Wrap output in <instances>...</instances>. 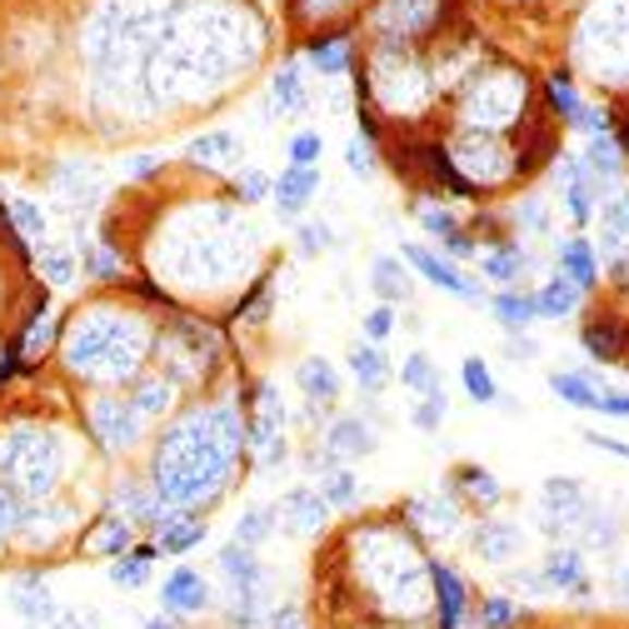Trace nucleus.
<instances>
[{"mask_svg":"<svg viewBox=\"0 0 629 629\" xmlns=\"http://www.w3.org/2000/svg\"><path fill=\"white\" fill-rule=\"evenodd\" d=\"M524 110V81L515 71H495V75H480L475 96L464 106V120L475 125H505Z\"/></svg>","mask_w":629,"mask_h":629,"instance_id":"obj_1","label":"nucleus"},{"mask_svg":"<svg viewBox=\"0 0 629 629\" xmlns=\"http://www.w3.org/2000/svg\"><path fill=\"white\" fill-rule=\"evenodd\" d=\"M400 261L410 265V270H420V275H425L430 286L450 290V295L470 300V305H480V300H485V295H480V286H475V280H464V275H460V265H455V261H439L435 250H425V245H404V250H400Z\"/></svg>","mask_w":629,"mask_h":629,"instance_id":"obj_2","label":"nucleus"},{"mask_svg":"<svg viewBox=\"0 0 629 629\" xmlns=\"http://www.w3.org/2000/svg\"><path fill=\"white\" fill-rule=\"evenodd\" d=\"M160 605H166V615H201V609H210V584L195 570H176L160 584Z\"/></svg>","mask_w":629,"mask_h":629,"instance_id":"obj_3","label":"nucleus"},{"mask_svg":"<svg viewBox=\"0 0 629 629\" xmlns=\"http://www.w3.org/2000/svg\"><path fill=\"white\" fill-rule=\"evenodd\" d=\"M439 21V0H385L380 5V25L390 36H420Z\"/></svg>","mask_w":629,"mask_h":629,"instance_id":"obj_4","label":"nucleus"},{"mask_svg":"<svg viewBox=\"0 0 629 629\" xmlns=\"http://www.w3.org/2000/svg\"><path fill=\"white\" fill-rule=\"evenodd\" d=\"M430 584H435V600H439V629H460V619H464V580L450 570V565L430 559Z\"/></svg>","mask_w":629,"mask_h":629,"instance_id":"obj_5","label":"nucleus"},{"mask_svg":"<svg viewBox=\"0 0 629 629\" xmlns=\"http://www.w3.org/2000/svg\"><path fill=\"white\" fill-rule=\"evenodd\" d=\"M280 515H286L280 524H286L290 534H315L325 524V515H330V505L320 499V489H290Z\"/></svg>","mask_w":629,"mask_h":629,"instance_id":"obj_6","label":"nucleus"},{"mask_svg":"<svg viewBox=\"0 0 629 629\" xmlns=\"http://www.w3.org/2000/svg\"><path fill=\"white\" fill-rule=\"evenodd\" d=\"M295 385L310 395V404H335L340 400V375L325 355H305L295 365Z\"/></svg>","mask_w":629,"mask_h":629,"instance_id":"obj_7","label":"nucleus"},{"mask_svg":"<svg viewBox=\"0 0 629 629\" xmlns=\"http://www.w3.org/2000/svg\"><path fill=\"white\" fill-rule=\"evenodd\" d=\"M96 430H100V439H106L110 450H125L135 439V404H125V400H96Z\"/></svg>","mask_w":629,"mask_h":629,"instance_id":"obj_8","label":"nucleus"},{"mask_svg":"<svg viewBox=\"0 0 629 629\" xmlns=\"http://www.w3.org/2000/svg\"><path fill=\"white\" fill-rule=\"evenodd\" d=\"M559 275L570 280V286L580 290H594L600 286V261H594V250L584 235H570L565 245H559Z\"/></svg>","mask_w":629,"mask_h":629,"instance_id":"obj_9","label":"nucleus"},{"mask_svg":"<svg viewBox=\"0 0 629 629\" xmlns=\"http://www.w3.org/2000/svg\"><path fill=\"white\" fill-rule=\"evenodd\" d=\"M545 584L549 590H570V594H590V580H584V559H580V549H549L545 555Z\"/></svg>","mask_w":629,"mask_h":629,"instance_id":"obj_10","label":"nucleus"},{"mask_svg":"<svg viewBox=\"0 0 629 629\" xmlns=\"http://www.w3.org/2000/svg\"><path fill=\"white\" fill-rule=\"evenodd\" d=\"M275 191V205L286 215H300L310 205V195L320 191V170H300V166H290V170H280V180L270 185Z\"/></svg>","mask_w":629,"mask_h":629,"instance_id":"obj_11","label":"nucleus"},{"mask_svg":"<svg viewBox=\"0 0 629 629\" xmlns=\"http://www.w3.org/2000/svg\"><path fill=\"white\" fill-rule=\"evenodd\" d=\"M375 450V435H370V425L365 420H335L330 425V435H325V455L330 460H355V455H370Z\"/></svg>","mask_w":629,"mask_h":629,"instance_id":"obj_12","label":"nucleus"},{"mask_svg":"<svg viewBox=\"0 0 629 629\" xmlns=\"http://www.w3.org/2000/svg\"><path fill=\"white\" fill-rule=\"evenodd\" d=\"M475 549L485 559H495V565L515 559V555H520V524H510V520H480L475 524Z\"/></svg>","mask_w":629,"mask_h":629,"instance_id":"obj_13","label":"nucleus"},{"mask_svg":"<svg viewBox=\"0 0 629 629\" xmlns=\"http://www.w3.org/2000/svg\"><path fill=\"white\" fill-rule=\"evenodd\" d=\"M350 375H355L365 390H385V385H390V360H385L380 344L375 340L355 344V350H350Z\"/></svg>","mask_w":629,"mask_h":629,"instance_id":"obj_14","label":"nucleus"},{"mask_svg":"<svg viewBox=\"0 0 629 629\" xmlns=\"http://www.w3.org/2000/svg\"><path fill=\"white\" fill-rule=\"evenodd\" d=\"M580 295H584L580 286H570L565 275H555V280H549V286L534 295V315H540V320H565V315H574Z\"/></svg>","mask_w":629,"mask_h":629,"instance_id":"obj_15","label":"nucleus"},{"mask_svg":"<svg viewBox=\"0 0 629 629\" xmlns=\"http://www.w3.org/2000/svg\"><path fill=\"white\" fill-rule=\"evenodd\" d=\"M220 570L230 574V584H235V590H255V584L265 580V570H261V559H255V549L250 545H226L220 549Z\"/></svg>","mask_w":629,"mask_h":629,"instance_id":"obj_16","label":"nucleus"},{"mask_svg":"<svg viewBox=\"0 0 629 629\" xmlns=\"http://www.w3.org/2000/svg\"><path fill=\"white\" fill-rule=\"evenodd\" d=\"M370 286L380 295V305H395V300H410V270H404L395 255H380L375 261V275H370Z\"/></svg>","mask_w":629,"mask_h":629,"instance_id":"obj_17","label":"nucleus"},{"mask_svg":"<svg viewBox=\"0 0 629 629\" xmlns=\"http://www.w3.org/2000/svg\"><path fill=\"white\" fill-rule=\"evenodd\" d=\"M489 310H495V320L505 325V330H530L540 315H534V295H520V290H505V295L489 300Z\"/></svg>","mask_w":629,"mask_h":629,"instance_id":"obj_18","label":"nucleus"},{"mask_svg":"<svg viewBox=\"0 0 629 629\" xmlns=\"http://www.w3.org/2000/svg\"><path fill=\"white\" fill-rule=\"evenodd\" d=\"M191 160H201V166H235L240 141L230 131H210V135H201V141H191Z\"/></svg>","mask_w":629,"mask_h":629,"instance_id":"obj_19","label":"nucleus"},{"mask_svg":"<svg viewBox=\"0 0 629 629\" xmlns=\"http://www.w3.org/2000/svg\"><path fill=\"white\" fill-rule=\"evenodd\" d=\"M270 96L280 106V116H300L305 110V75H300V65H280V75L270 81Z\"/></svg>","mask_w":629,"mask_h":629,"instance_id":"obj_20","label":"nucleus"},{"mask_svg":"<svg viewBox=\"0 0 629 629\" xmlns=\"http://www.w3.org/2000/svg\"><path fill=\"white\" fill-rule=\"evenodd\" d=\"M455 485L475 499V505H485V510H489V505H499V495H505L499 480L489 475V470H480V464H460V470H455Z\"/></svg>","mask_w":629,"mask_h":629,"instance_id":"obj_21","label":"nucleus"},{"mask_svg":"<svg viewBox=\"0 0 629 629\" xmlns=\"http://www.w3.org/2000/svg\"><path fill=\"white\" fill-rule=\"evenodd\" d=\"M205 540V520H166L160 524V555H185V549H195Z\"/></svg>","mask_w":629,"mask_h":629,"instance_id":"obj_22","label":"nucleus"},{"mask_svg":"<svg viewBox=\"0 0 629 629\" xmlns=\"http://www.w3.org/2000/svg\"><path fill=\"white\" fill-rule=\"evenodd\" d=\"M524 265H530V255H524L520 245H495V250H485V275H489V280H499V286L520 280Z\"/></svg>","mask_w":629,"mask_h":629,"instance_id":"obj_23","label":"nucleus"},{"mask_svg":"<svg viewBox=\"0 0 629 629\" xmlns=\"http://www.w3.org/2000/svg\"><path fill=\"white\" fill-rule=\"evenodd\" d=\"M410 520L430 534H455V505H435V499H410Z\"/></svg>","mask_w":629,"mask_h":629,"instance_id":"obj_24","label":"nucleus"},{"mask_svg":"<svg viewBox=\"0 0 629 629\" xmlns=\"http://www.w3.org/2000/svg\"><path fill=\"white\" fill-rule=\"evenodd\" d=\"M310 60H315L325 75H340L344 65H350V40L344 36H315L310 40Z\"/></svg>","mask_w":629,"mask_h":629,"instance_id":"obj_25","label":"nucleus"},{"mask_svg":"<svg viewBox=\"0 0 629 629\" xmlns=\"http://www.w3.org/2000/svg\"><path fill=\"white\" fill-rule=\"evenodd\" d=\"M549 390H555L565 404H574V410H594V404H600V390H594L584 375H559L555 370V375H549Z\"/></svg>","mask_w":629,"mask_h":629,"instance_id":"obj_26","label":"nucleus"},{"mask_svg":"<svg viewBox=\"0 0 629 629\" xmlns=\"http://www.w3.org/2000/svg\"><path fill=\"white\" fill-rule=\"evenodd\" d=\"M320 499H325V505H335V510L355 505V499H360V475H350V470H325V475H320Z\"/></svg>","mask_w":629,"mask_h":629,"instance_id":"obj_27","label":"nucleus"},{"mask_svg":"<svg viewBox=\"0 0 629 629\" xmlns=\"http://www.w3.org/2000/svg\"><path fill=\"white\" fill-rule=\"evenodd\" d=\"M131 524L120 520V515H106V520H100V530H96V555H131Z\"/></svg>","mask_w":629,"mask_h":629,"instance_id":"obj_28","label":"nucleus"},{"mask_svg":"<svg viewBox=\"0 0 629 629\" xmlns=\"http://www.w3.org/2000/svg\"><path fill=\"white\" fill-rule=\"evenodd\" d=\"M460 380H464V390L475 395L480 404H495V400H499V390H495V375H489V365H485V360H480V355H470V360H464V365H460Z\"/></svg>","mask_w":629,"mask_h":629,"instance_id":"obj_29","label":"nucleus"},{"mask_svg":"<svg viewBox=\"0 0 629 629\" xmlns=\"http://www.w3.org/2000/svg\"><path fill=\"white\" fill-rule=\"evenodd\" d=\"M270 530H275V515L270 510H245L235 520V540H240V545H250V549L265 545V540H270Z\"/></svg>","mask_w":629,"mask_h":629,"instance_id":"obj_30","label":"nucleus"},{"mask_svg":"<svg viewBox=\"0 0 629 629\" xmlns=\"http://www.w3.org/2000/svg\"><path fill=\"white\" fill-rule=\"evenodd\" d=\"M400 385H404V390H415V395H430V390H435L439 375H435V365H430V355H410V360H404Z\"/></svg>","mask_w":629,"mask_h":629,"instance_id":"obj_31","label":"nucleus"},{"mask_svg":"<svg viewBox=\"0 0 629 629\" xmlns=\"http://www.w3.org/2000/svg\"><path fill=\"white\" fill-rule=\"evenodd\" d=\"M600 220H605V245H625L629 240V195H615Z\"/></svg>","mask_w":629,"mask_h":629,"instance_id":"obj_32","label":"nucleus"},{"mask_svg":"<svg viewBox=\"0 0 629 629\" xmlns=\"http://www.w3.org/2000/svg\"><path fill=\"white\" fill-rule=\"evenodd\" d=\"M320 155H325L320 131H300L295 141H290V166H300V170H315V166H320Z\"/></svg>","mask_w":629,"mask_h":629,"instance_id":"obj_33","label":"nucleus"},{"mask_svg":"<svg viewBox=\"0 0 629 629\" xmlns=\"http://www.w3.org/2000/svg\"><path fill=\"white\" fill-rule=\"evenodd\" d=\"M545 90H549V106H555L559 116H565V120H580V110H584V106H580V96L570 90V75H549Z\"/></svg>","mask_w":629,"mask_h":629,"instance_id":"obj_34","label":"nucleus"},{"mask_svg":"<svg viewBox=\"0 0 629 629\" xmlns=\"http://www.w3.org/2000/svg\"><path fill=\"white\" fill-rule=\"evenodd\" d=\"M11 220L21 226V235H31V240H40V235H46V226H50L46 210H40L36 201H11Z\"/></svg>","mask_w":629,"mask_h":629,"instance_id":"obj_35","label":"nucleus"},{"mask_svg":"<svg viewBox=\"0 0 629 629\" xmlns=\"http://www.w3.org/2000/svg\"><path fill=\"white\" fill-rule=\"evenodd\" d=\"M230 625H240V629H255V625H261V584H255V590H235Z\"/></svg>","mask_w":629,"mask_h":629,"instance_id":"obj_36","label":"nucleus"},{"mask_svg":"<svg viewBox=\"0 0 629 629\" xmlns=\"http://www.w3.org/2000/svg\"><path fill=\"white\" fill-rule=\"evenodd\" d=\"M584 350H590L594 360H615L619 355V330L615 325H590V330H584Z\"/></svg>","mask_w":629,"mask_h":629,"instance_id":"obj_37","label":"nucleus"},{"mask_svg":"<svg viewBox=\"0 0 629 629\" xmlns=\"http://www.w3.org/2000/svg\"><path fill=\"white\" fill-rule=\"evenodd\" d=\"M445 410H450V400H445V390L435 385V390L415 404V415H410V420H415V430H435L439 420H445Z\"/></svg>","mask_w":629,"mask_h":629,"instance_id":"obj_38","label":"nucleus"},{"mask_svg":"<svg viewBox=\"0 0 629 629\" xmlns=\"http://www.w3.org/2000/svg\"><path fill=\"white\" fill-rule=\"evenodd\" d=\"M145 570H150V559L125 555V559H116V565H110V580L125 584V590H135V584H145Z\"/></svg>","mask_w":629,"mask_h":629,"instance_id":"obj_39","label":"nucleus"},{"mask_svg":"<svg viewBox=\"0 0 629 629\" xmlns=\"http://www.w3.org/2000/svg\"><path fill=\"white\" fill-rule=\"evenodd\" d=\"M40 270H46L50 286H65V280L75 275V265H71V255H65V250H40Z\"/></svg>","mask_w":629,"mask_h":629,"instance_id":"obj_40","label":"nucleus"},{"mask_svg":"<svg viewBox=\"0 0 629 629\" xmlns=\"http://www.w3.org/2000/svg\"><path fill=\"white\" fill-rule=\"evenodd\" d=\"M85 275H96V280H116L120 255H116V250H85Z\"/></svg>","mask_w":629,"mask_h":629,"instance_id":"obj_41","label":"nucleus"},{"mask_svg":"<svg viewBox=\"0 0 629 629\" xmlns=\"http://www.w3.org/2000/svg\"><path fill=\"white\" fill-rule=\"evenodd\" d=\"M235 195H240V201H265V195H270V180H265L261 170H240V176H235Z\"/></svg>","mask_w":629,"mask_h":629,"instance_id":"obj_42","label":"nucleus"},{"mask_svg":"<svg viewBox=\"0 0 629 629\" xmlns=\"http://www.w3.org/2000/svg\"><path fill=\"white\" fill-rule=\"evenodd\" d=\"M344 166L355 170V176H375V150H370V141H350V145H344Z\"/></svg>","mask_w":629,"mask_h":629,"instance_id":"obj_43","label":"nucleus"},{"mask_svg":"<svg viewBox=\"0 0 629 629\" xmlns=\"http://www.w3.org/2000/svg\"><path fill=\"white\" fill-rule=\"evenodd\" d=\"M420 226H425L430 235H439V240L460 230V226H455V215H450V210H439V205H425V210H420Z\"/></svg>","mask_w":629,"mask_h":629,"instance_id":"obj_44","label":"nucleus"},{"mask_svg":"<svg viewBox=\"0 0 629 629\" xmlns=\"http://www.w3.org/2000/svg\"><path fill=\"white\" fill-rule=\"evenodd\" d=\"M166 404H170V385H166V380H150L141 395H135V410H145V415L166 410Z\"/></svg>","mask_w":629,"mask_h":629,"instance_id":"obj_45","label":"nucleus"},{"mask_svg":"<svg viewBox=\"0 0 629 629\" xmlns=\"http://www.w3.org/2000/svg\"><path fill=\"white\" fill-rule=\"evenodd\" d=\"M330 245H335L330 226H300V255H320Z\"/></svg>","mask_w":629,"mask_h":629,"instance_id":"obj_46","label":"nucleus"},{"mask_svg":"<svg viewBox=\"0 0 629 629\" xmlns=\"http://www.w3.org/2000/svg\"><path fill=\"white\" fill-rule=\"evenodd\" d=\"M390 330H395V310L390 305H375L365 315V335H370V340H385Z\"/></svg>","mask_w":629,"mask_h":629,"instance_id":"obj_47","label":"nucleus"},{"mask_svg":"<svg viewBox=\"0 0 629 629\" xmlns=\"http://www.w3.org/2000/svg\"><path fill=\"white\" fill-rule=\"evenodd\" d=\"M520 619V609L510 605V600H489L485 605V629H505V625H515Z\"/></svg>","mask_w":629,"mask_h":629,"instance_id":"obj_48","label":"nucleus"},{"mask_svg":"<svg viewBox=\"0 0 629 629\" xmlns=\"http://www.w3.org/2000/svg\"><path fill=\"white\" fill-rule=\"evenodd\" d=\"M600 415H615V420H629V395H615V390H600V404H594Z\"/></svg>","mask_w":629,"mask_h":629,"instance_id":"obj_49","label":"nucleus"},{"mask_svg":"<svg viewBox=\"0 0 629 629\" xmlns=\"http://www.w3.org/2000/svg\"><path fill=\"white\" fill-rule=\"evenodd\" d=\"M445 250H450V255H460V261H464V255H480V245L470 235H460V230H455V235H445Z\"/></svg>","mask_w":629,"mask_h":629,"instance_id":"obj_50","label":"nucleus"},{"mask_svg":"<svg viewBox=\"0 0 629 629\" xmlns=\"http://www.w3.org/2000/svg\"><path fill=\"white\" fill-rule=\"evenodd\" d=\"M155 170H160V155H135V160H131V176H135V180L155 176Z\"/></svg>","mask_w":629,"mask_h":629,"instance_id":"obj_51","label":"nucleus"},{"mask_svg":"<svg viewBox=\"0 0 629 629\" xmlns=\"http://www.w3.org/2000/svg\"><path fill=\"white\" fill-rule=\"evenodd\" d=\"M594 445V450H609V455H619V460H629V445H619V439H609V435H584Z\"/></svg>","mask_w":629,"mask_h":629,"instance_id":"obj_52","label":"nucleus"},{"mask_svg":"<svg viewBox=\"0 0 629 629\" xmlns=\"http://www.w3.org/2000/svg\"><path fill=\"white\" fill-rule=\"evenodd\" d=\"M534 355V340H524V335H515L510 340V360H530Z\"/></svg>","mask_w":629,"mask_h":629,"instance_id":"obj_53","label":"nucleus"},{"mask_svg":"<svg viewBox=\"0 0 629 629\" xmlns=\"http://www.w3.org/2000/svg\"><path fill=\"white\" fill-rule=\"evenodd\" d=\"M520 220H524V226H530V230H540V226H545V210H540V205H524V210H520Z\"/></svg>","mask_w":629,"mask_h":629,"instance_id":"obj_54","label":"nucleus"},{"mask_svg":"<svg viewBox=\"0 0 629 629\" xmlns=\"http://www.w3.org/2000/svg\"><path fill=\"white\" fill-rule=\"evenodd\" d=\"M275 629H305V625H300V615H295V609H280V615H275Z\"/></svg>","mask_w":629,"mask_h":629,"instance_id":"obj_55","label":"nucleus"},{"mask_svg":"<svg viewBox=\"0 0 629 629\" xmlns=\"http://www.w3.org/2000/svg\"><path fill=\"white\" fill-rule=\"evenodd\" d=\"M145 629H180V625H176V619L166 615V619H150V625H145Z\"/></svg>","mask_w":629,"mask_h":629,"instance_id":"obj_56","label":"nucleus"},{"mask_svg":"<svg viewBox=\"0 0 629 629\" xmlns=\"http://www.w3.org/2000/svg\"><path fill=\"white\" fill-rule=\"evenodd\" d=\"M625 600H629V570H625Z\"/></svg>","mask_w":629,"mask_h":629,"instance_id":"obj_57","label":"nucleus"}]
</instances>
